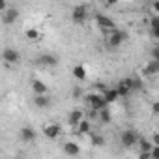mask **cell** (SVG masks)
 Instances as JSON below:
<instances>
[{
	"mask_svg": "<svg viewBox=\"0 0 159 159\" xmlns=\"http://www.w3.org/2000/svg\"><path fill=\"white\" fill-rule=\"evenodd\" d=\"M125 39H127V32L120 30L118 26L114 30L107 32V43H109V47H120L122 43H125Z\"/></svg>",
	"mask_w": 159,
	"mask_h": 159,
	"instance_id": "obj_1",
	"label": "cell"
},
{
	"mask_svg": "<svg viewBox=\"0 0 159 159\" xmlns=\"http://www.w3.org/2000/svg\"><path fill=\"white\" fill-rule=\"evenodd\" d=\"M83 98L86 99V103H88V107H90L92 111H101L103 107H107V101L103 99V96H101L99 92L86 94V96H83Z\"/></svg>",
	"mask_w": 159,
	"mask_h": 159,
	"instance_id": "obj_2",
	"label": "cell"
},
{
	"mask_svg": "<svg viewBox=\"0 0 159 159\" xmlns=\"http://www.w3.org/2000/svg\"><path fill=\"white\" fill-rule=\"evenodd\" d=\"M137 140H139V135L135 129H124L122 135H120V144L124 148H133L137 146Z\"/></svg>",
	"mask_w": 159,
	"mask_h": 159,
	"instance_id": "obj_3",
	"label": "cell"
},
{
	"mask_svg": "<svg viewBox=\"0 0 159 159\" xmlns=\"http://www.w3.org/2000/svg\"><path fill=\"white\" fill-rule=\"evenodd\" d=\"M86 19H88V8L84 4H79L71 10V21L75 25H84Z\"/></svg>",
	"mask_w": 159,
	"mask_h": 159,
	"instance_id": "obj_4",
	"label": "cell"
},
{
	"mask_svg": "<svg viewBox=\"0 0 159 159\" xmlns=\"http://www.w3.org/2000/svg\"><path fill=\"white\" fill-rule=\"evenodd\" d=\"M96 23H98L99 30H103L105 34L116 28V23H114V21H112L109 15H103V13H98V15H96Z\"/></svg>",
	"mask_w": 159,
	"mask_h": 159,
	"instance_id": "obj_5",
	"label": "cell"
},
{
	"mask_svg": "<svg viewBox=\"0 0 159 159\" xmlns=\"http://www.w3.org/2000/svg\"><path fill=\"white\" fill-rule=\"evenodd\" d=\"M2 60H4L8 66H13V64H17V62L21 60V52H19L17 49H13V47H6V49L2 51Z\"/></svg>",
	"mask_w": 159,
	"mask_h": 159,
	"instance_id": "obj_6",
	"label": "cell"
},
{
	"mask_svg": "<svg viewBox=\"0 0 159 159\" xmlns=\"http://www.w3.org/2000/svg\"><path fill=\"white\" fill-rule=\"evenodd\" d=\"M36 64L39 67H54L58 64V58L54 54H51V52H43V54H39L36 58Z\"/></svg>",
	"mask_w": 159,
	"mask_h": 159,
	"instance_id": "obj_7",
	"label": "cell"
},
{
	"mask_svg": "<svg viewBox=\"0 0 159 159\" xmlns=\"http://www.w3.org/2000/svg\"><path fill=\"white\" fill-rule=\"evenodd\" d=\"M41 131H43V135H45L49 140H56V139L60 137V133H62V127H60L58 124L51 122V124H45Z\"/></svg>",
	"mask_w": 159,
	"mask_h": 159,
	"instance_id": "obj_8",
	"label": "cell"
},
{
	"mask_svg": "<svg viewBox=\"0 0 159 159\" xmlns=\"http://www.w3.org/2000/svg\"><path fill=\"white\" fill-rule=\"evenodd\" d=\"M116 90L120 94V98H127L131 92H133V79L127 77V79H122V81L116 84Z\"/></svg>",
	"mask_w": 159,
	"mask_h": 159,
	"instance_id": "obj_9",
	"label": "cell"
},
{
	"mask_svg": "<svg viewBox=\"0 0 159 159\" xmlns=\"http://www.w3.org/2000/svg\"><path fill=\"white\" fill-rule=\"evenodd\" d=\"M17 21H19V10L8 6V8L2 11V23H4V25H15Z\"/></svg>",
	"mask_w": 159,
	"mask_h": 159,
	"instance_id": "obj_10",
	"label": "cell"
},
{
	"mask_svg": "<svg viewBox=\"0 0 159 159\" xmlns=\"http://www.w3.org/2000/svg\"><path fill=\"white\" fill-rule=\"evenodd\" d=\"M19 137H21V140H23L25 144H32V142L36 140L38 133H36V129H34L32 125H23L21 131H19Z\"/></svg>",
	"mask_w": 159,
	"mask_h": 159,
	"instance_id": "obj_11",
	"label": "cell"
},
{
	"mask_svg": "<svg viewBox=\"0 0 159 159\" xmlns=\"http://www.w3.org/2000/svg\"><path fill=\"white\" fill-rule=\"evenodd\" d=\"M71 75H73V79H75V81H79V83H84L86 79H88V69H86V66H84V64H77V66H73V69H71Z\"/></svg>",
	"mask_w": 159,
	"mask_h": 159,
	"instance_id": "obj_12",
	"label": "cell"
},
{
	"mask_svg": "<svg viewBox=\"0 0 159 159\" xmlns=\"http://www.w3.org/2000/svg\"><path fill=\"white\" fill-rule=\"evenodd\" d=\"M62 150H64V153H66V155H69V157H77V155H81V146H79L77 142H73V140L64 142Z\"/></svg>",
	"mask_w": 159,
	"mask_h": 159,
	"instance_id": "obj_13",
	"label": "cell"
},
{
	"mask_svg": "<svg viewBox=\"0 0 159 159\" xmlns=\"http://www.w3.org/2000/svg\"><path fill=\"white\" fill-rule=\"evenodd\" d=\"M79 135H88V133H92V122H90V118H83V120H79V124L73 127Z\"/></svg>",
	"mask_w": 159,
	"mask_h": 159,
	"instance_id": "obj_14",
	"label": "cell"
},
{
	"mask_svg": "<svg viewBox=\"0 0 159 159\" xmlns=\"http://www.w3.org/2000/svg\"><path fill=\"white\" fill-rule=\"evenodd\" d=\"M101 96H103V99L107 101V105H112V103H116L118 99H120V94H118V90H116V86L114 88H105L103 92H101Z\"/></svg>",
	"mask_w": 159,
	"mask_h": 159,
	"instance_id": "obj_15",
	"label": "cell"
},
{
	"mask_svg": "<svg viewBox=\"0 0 159 159\" xmlns=\"http://www.w3.org/2000/svg\"><path fill=\"white\" fill-rule=\"evenodd\" d=\"M51 103H52V99L49 94H36L34 96V105L38 109H47V107H51Z\"/></svg>",
	"mask_w": 159,
	"mask_h": 159,
	"instance_id": "obj_16",
	"label": "cell"
},
{
	"mask_svg": "<svg viewBox=\"0 0 159 159\" xmlns=\"http://www.w3.org/2000/svg\"><path fill=\"white\" fill-rule=\"evenodd\" d=\"M84 114H86V112H84L83 109H75V111H71L69 116H67V125H69V127H75V125L79 124V120L84 118Z\"/></svg>",
	"mask_w": 159,
	"mask_h": 159,
	"instance_id": "obj_17",
	"label": "cell"
},
{
	"mask_svg": "<svg viewBox=\"0 0 159 159\" xmlns=\"http://www.w3.org/2000/svg\"><path fill=\"white\" fill-rule=\"evenodd\" d=\"M159 73V60H150L146 66H144V69H142V75L144 77H153V75H157Z\"/></svg>",
	"mask_w": 159,
	"mask_h": 159,
	"instance_id": "obj_18",
	"label": "cell"
},
{
	"mask_svg": "<svg viewBox=\"0 0 159 159\" xmlns=\"http://www.w3.org/2000/svg\"><path fill=\"white\" fill-rule=\"evenodd\" d=\"M32 92H34V96L36 94H49V86L43 81H39V79H34L32 81Z\"/></svg>",
	"mask_w": 159,
	"mask_h": 159,
	"instance_id": "obj_19",
	"label": "cell"
},
{
	"mask_svg": "<svg viewBox=\"0 0 159 159\" xmlns=\"http://www.w3.org/2000/svg\"><path fill=\"white\" fill-rule=\"evenodd\" d=\"M98 118H99V122H101V124H111V122H112V116H111L109 105H107V107H103L101 111H98Z\"/></svg>",
	"mask_w": 159,
	"mask_h": 159,
	"instance_id": "obj_20",
	"label": "cell"
},
{
	"mask_svg": "<svg viewBox=\"0 0 159 159\" xmlns=\"http://www.w3.org/2000/svg\"><path fill=\"white\" fill-rule=\"evenodd\" d=\"M150 30H152V38L157 39L159 38V17L157 15H153L150 19Z\"/></svg>",
	"mask_w": 159,
	"mask_h": 159,
	"instance_id": "obj_21",
	"label": "cell"
},
{
	"mask_svg": "<svg viewBox=\"0 0 159 159\" xmlns=\"http://www.w3.org/2000/svg\"><path fill=\"white\" fill-rule=\"evenodd\" d=\"M25 38L28 39V41H38L39 38H41V32L38 30V28H26V32H25Z\"/></svg>",
	"mask_w": 159,
	"mask_h": 159,
	"instance_id": "obj_22",
	"label": "cell"
},
{
	"mask_svg": "<svg viewBox=\"0 0 159 159\" xmlns=\"http://www.w3.org/2000/svg\"><path fill=\"white\" fill-rule=\"evenodd\" d=\"M137 144H139V150H140V153H150V150H152V140H148V139H140L139 137V140H137Z\"/></svg>",
	"mask_w": 159,
	"mask_h": 159,
	"instance_id": "obj_23",
	"label": "cell"
},
{
	"mask_svg": "<svg viewBox=\"0 0 159 159\" xmlns=\"http://www.w3.org/2000/svg\"><path fill=\"white\" fill-rule=\"evenodd\" d=\"M90 144L96 146V148H101V146H105V137L103 135H92L90 137Z\"/></svg>",
	"mask_w": 159,
	"mask_h": 159,
	"instance_id": "obj_24",
	"label": "cell"
},
{
	"mask_svg": "<svg viewBox=\"0 0 159 159\" xmlns=\"http://www.w3.org/2000/svg\"><path fill=\"white\" fill-rule=\"evenodd\" d=\"M71 96H73V99H81V98L84 96V90H83L81 86H75V88L71 90Z\"/></svg>",
	"mask_w": 159,
	"mask_h": 159,
	"instance_id": "obj_25",
	"label": "cell"
},
{
	"mask_svg": "<svg viewBox=\"0 0 159 159\" xmlns=\"http://www.w3.org/2000/svg\"><path fill=\"white\" fill-rule=\"evenodd\" d=\"M150 6H152V13L157 15V11H159V0H150Z\"/></svg>",
	"mask_w": 159,
	"mask_h": 159,
	"instance_id": "obj_26",
	"label": "cell"
},
{
	"mask_svg": "<svg viewBox=\"0 0 159 159\" xmlns=\"http://www.w3.org/2000/svg\"><path fill=\"white\" fill-rule=\"evenodd\" d=\"M105 88H107V86H105V83H96V92H99V94H101Z\"/></svg>",
	"mask_w": 159,
	"mask_h": 159,
	"instance_id": "obj_27",
	"label": "cell"
},
{
	"mask_svg": "<svg viewBox=\"0 0 159 159\" xmlns=\"http://www.w3.org/2000/svg\"><path fill=\"white\" fill-rule=\"evenodd\" d=\"M152 114H153V116H157V114H159V103H157V101L152 105Z\"/></svg>",
	"mask_w": 159,
	"mask_h": 159,
	"instance_id": "obj_28",
	"label": "cell"
},
{
	"mask_svg": "<svg viewBox=\"0 0 159 159\" xmlns=\"http://www.w3.org/2000/svg\"><path fill=\"white\" fill-rule=\"evenodd\" d=\"M152 144H153V146H159V133H153V137H152Z\"/></svg>",
	"mask_w": 159,
	"mask_h": 159,
	"instance_id": "obj_29",
	"label": "cell"
},
{
	"mask_svg": "<svg viewBox=\"0 0 159 159\" xmlns=\"http://www.w3.org/2000/svg\"><path fill=\"white\" fill-rule=\"evenodd\" d=\"M6 8H8V0H0V13H2Z\"/></svg>",
	"mask_w": 159,
	"mask_h": 159,
	"instance_id": "obj_30",
	"label": "cell"
},
{
	"mask_svg": "<svg viewBox=\"0 0 159 159\" xmlns=\"http://www.w3.org/2000/svg\"><path fill=\"white\" fill-rule=\"evenodd\" d=\"M152 58H153V60H159V51H157V47H153V51H152Z\"/></svg>",
	"mask_w": 159,
	"mask_h": 159,
	"instance_id": "obj_31",
	"label": "cell"
},
{
	"mask_svg": "<svg viewBox=\"0 0 159 159\" xmlns=\"http://www.w3.org/2000/svg\"><path fill=\"white\" fill-rule=\"evenodd\" d=\"M105 4L107 6H114V4H118V0H105Z\"/></svg>",
	"mask_w": 159,
	"mask_h": 159,
	"instance_id": "obj_32",
	"label": "cell"
},
{
	"mask_svg": "<svg viewBox=\"0 0 159 159\" xmlns=\"http://www.w3.org/2000/svg\"><path fill=\"white\" fill-rule=\"evenodd\" d=\"M0 103H2V94H0Z\"/></svg>",
	"mask_w": 159,
	"mask_h": 159,
	"instance_id": "obj_33",
	"label": "cell"
},
{
	"mask_svg": "<svg viewBox=\"0 0 159 159\" xmlns=\"http://www.w3.org/2000/svg\"><path fill=\"white\" fill-rule=\"evenodd\" d=\"M99 2H103V4H105V0H99Z\"/></svg>",
	"mask_w": 159,
	"mask_h": 159,
	"instance_id": "obj_34",
	"label": "cell"
}]
</instances>
